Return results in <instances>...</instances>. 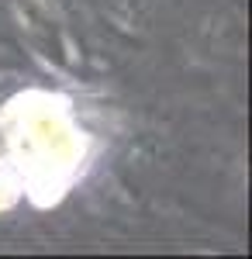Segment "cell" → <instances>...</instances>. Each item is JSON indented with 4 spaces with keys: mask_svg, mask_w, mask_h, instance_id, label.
I'll use <instances>...</instances> for the list:
<instances>
[{
    "mask_svg": "<svg viewBox=\"0 0 252 259\" xmlns=\"http://www.w3.org/2000/svg\"><path fill=\"white\" fill-rule=\"evenodd\" d=\"M21 197H24V194H21V177H18V169H4V173H0V211L14 207Z\"/></svg>",
    "mask_w": 252,
    "mask_h": 259,
    "instance_id": "7a4b0ae2",
    "label": "cell"
},
{
    "mask_svg": "<svg viewBox=\"0 0 252 259\" xmlns=\"http://www.w3.org/2000/svg\"><path fill=\"white\" fill-rule=\"evenodd\" d=\"M11 145L21 156V194L52 207L87 162V135L76 128L69 100L52 94H21L11 107Z\"/></svg>",
    "mask_w": 252,
    "mask_h": 259,
    "instance_id": "6da1fadb",
    "label": "cell"
}]
</instances>
